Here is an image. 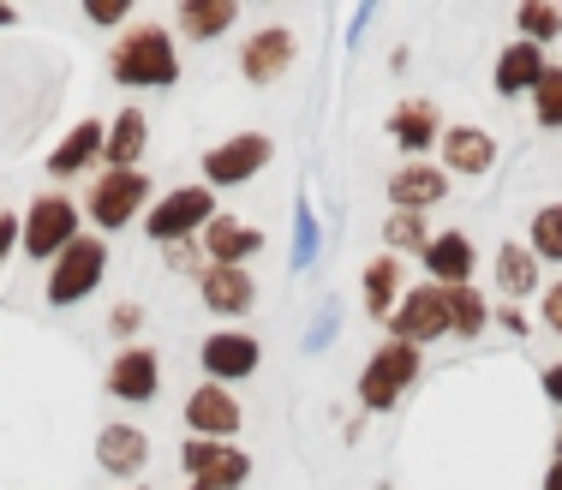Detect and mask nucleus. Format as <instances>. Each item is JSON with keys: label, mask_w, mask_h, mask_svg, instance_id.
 <instances>
[{"label": "nucleus", "mask_w": 562, "mask_h": 490, "mask_svg": "<svg viewBox=\"0 0 562 490\" xmlns=\"http://www.w3.org/2000/svg\"><path fill=\"white\" fill-rule=\"evenodd\" d=\"M114 78L120 84H173L180 78V60L168 48V31L156 24H138L114 43Z\"/></svg>", "instance_id": "f257e3e1"}, {"label": "nucleus", "mask_w": 562, "mask_h": 490, "mask_svg": "<svg viewBox=\"0 0 562 490\" xmlns=\"http://www.w3.org/2000/svg\"><path fill=\"white\" fill-rule=\"evenodd\" d=\"M102 263H109V246L102 240H72L55 258V275H48V299L55 306H72V299H85L90 287L102 282Z\"/></svg>", "instance_id": "f03ea898"}, {"label": "nucleus", "mask_w": 562, "mask_h": 490, "mask_svg": "<svg viewBox=\"0 0 562 490\" xmlns=\"http://www.w3.org/2000/svg\"><path fill=\"white\" fill-rule=\"evenodd\" d=\"M78 240V209L66 197H36L31 221H24V251L31 258H60Z\"/></svg>", "instance_id": "7ed1b4c3"}, {"label": "nucleus", "mask_w": 562, "mask_h": 490, "mask_svg": "<svg viewBox=\"0 0 562 490\" xmlns=\"http://www.w3.org/2000/svg\"><path fill=\"white\" fill-rule=\"evenodd\" d=\"M144 192H150V185H144L138 168H114V174H102L90 185V216H97L102 228H126V221L138 216Z\"/></svg>", "instance_id": "20e7f679"}, {"label": "nucleus", "mask_w": 562, "mask_h": 490, "mask_svg": "<svg viewBox=\"0 0 562 490\" xmlns=\"http://www.w3.org/2000/svg\"><path fill=\"white\" fill-rule=\"evenodd\" d=\"M413 371H419V347H407V341H390V347H378V360L366 365V383H359V395H366L371 407H390L395 395L413 383Z\"/></svg>", "instance_id": "39448f33"}, {"label": "nucleus", "mask_w": 562, "mask_h": 490, "mask_svg": "<svg viewBox=\"0 0 562 490\" xmlns=\"http://www.w3.org/2000/svg\"><path fill=\"white\" fill-rule=\"evenodd\" d=\"M180 460L204 490H234L239 479H246V455L227 448V443H204V436H192V443L180 448Z\"/></svg>", "instance_id": "423d86ee"}, {"label": "nucleus", "mask_w": 562, "mask_h": 490, "mask_svg": "<svg viewBox=\"0 0 562 490\" xmlns=\"http://www.w3.org/2000/svg\"><path fill=\"white\" fill-rule=\"evenodd\" d=\"M395 335L407 341V347H419V341H431V335H449V299H443V287H413L407 306L395 311Z\"/></svg>", "instance_id": "0eeeda50"}, {"label": "nucleus", "mask_w": 562, "mask_h": 490, "mask_svg": "<svg viewBox=\"0 0 562 490\" xmlns=\"http://www.w3.org/2000/svg\"><path fill=\"white\" fill-rule=\"evenodd\" d=\"M198 221H210V192L204 185H186V192H168L162 204L150 209V240H180V233H192Z\"/></svg>", "instance_id": "6e6552de"}, {"label": "nucleus", "mask_w": 562, "mask_h": 490, "mask_svg": "<svg viewBox=\"0 0 562 490\" xmlns=\"http://www.w3.org/2000/svg\"><path fill=\"white\" fill-rule=\"evenodd\" d=\"M263 162H270V138H258V132H246V138H234V144H216V150L204 156V174L216 180V185H234V180H251Z\"/></svg>", "instance_id": "1a4fd4ad"}, {"label": "nucleus", "mask_w": 562, "mask_h": 490, "mask_svg": "<svg viewBox=\"0 0 562 490\" xmlns=\"http://www.w3.org/2000/svg\"><path fill=\"white\" fill-rule=\"evenodd\" d=\"M186 419H192V431L204 436V443H222V436L239 431V407H234V395H227L222 383H204V389L186 401Z\"/></svg>", "instance_id": "9d476101"}, {"label": "nucleus", "mask_w": 562, "mask_h": 490, "mask_svg": "<svg viewBox=\"0 0 562 490\" xmlns=\"http://www.w3.org/2000/svg\"><path fill=\"white\" fill-rule=\"evenodd\" d=\"M109 389L120 401H150L156 395V353L150 347H126L109 371Z\"/></svg>", "instance_id": "9b49d317"}, {"label": "nucleus", "mask_w": 562, "mask_h": 490, "mask_svg": "<svg viewBox=\"0 0 562 490\" xmlns=\"http://www.w3.org/2000/svg\"><path fill=\"white\" fill-rule=\"evenodd\" d=\"M293 60V36L288 31H258L246 43V55H239V66H246L251 84H270V78H281V66Z\"/></svg>", "instance_id": "f8f14e48"}, {"label": "nucleus", "mask_w": 562, "mask_h": 490, "mask_svg": "<svg viewBox=\"0 0 562 490\" xmlns=\"http://www.w3.org/2000/svg\"><path fill=\"white\" fill-rule=\"evenodd\" d=\"M443 174H437V168H425V162H407L401 168V174L390 180V197L401 209H431V204H443Z\"/></svg>", "instance_id": "ddd939ff"}, {"label": "nucleus", "mask_w": 562, "mask_h": 490, "mask_svg": "<svg viewBox=\"0 0 562 490\" xmlns=\"http://www.w3.org/2000/svg\"><path fill=\"white\" fill-rule=\"evenodd\" d=\"M258 365V341L251 335H210L204 341V371L210 377H246V371Z\"/></svg>", "instance_id": "4468645a"}, {"label": "nucleus", "mask_w": 562, "mask_h": 490, "mask_svg": "<svg viewBox=\"0 0 562 490\" xmlns=\"http://www.w3.org/2000/svg\"><path fill=\"white\" fill-rule=\"evenodd\" d=\"M539 78H544V48L539 43L503 48V60H497V90L503 96H515V90H539Z\"/></svg>", "instance_id": "2eb2a0df"}, {"label": "nucleus", "mask_w": 562, "mask_h": 490, "mask_svg": "<svg viewBox=\"0 0 562 490\" xmlns=\"http://www.w3.org/2000/svg\"><path fill=\"white\" fill-rule=\"evenodd\" d=\"M425 263H431V275L443 287H467V275H473V240H461V233H437L431 251H425Z\"/></svg>", "instance_id": "dca6fc26"}, {"label": "nucleus", "mask_w": 562, "mask_h": 490, "mask_svg": "<svg viewBox=\"0 0 562 490\" xmlns=\"http://www.w3.org/2000/svg\"><path fill=\"white\" fill-rule=\"evenodd\" d=\"M204 306H210V311H246V306H251V275L234 270V263L204 270Z\"/></svg>", "instance_id": "f3484780"}, {"label": "nucleus", "mask_w": 562, "mask_h": 490, "mask_svg": "<svg viewBox=\"0 0 562 490\" xmlns=\"http://www.w3.org/2000/svg\"><path fill=\"white\" fill-rule=\"evenodd\" d=\"M443 156H449V168H461V174H485V168L497 162V144H491L479 126H454L443 138Z\"/></svg>", "instance_id": "a211bd4d"}, {"label": "nucleus", "mask_w": 562, "mask_h": 490, "mask_svg": "<svg viewBox=\"0 0 562 490\" xmlns=\"http://www.w3.org/2000/svg\"><path fill=\"white\" fill-rule=\"evenodd\" d=\"M144 455H150V443H144V431H132V425H109L102 443H97V460L109 472H138Z\"/></svg>", "instance_id": "6ab92c4d"}, {"label": "nucleus", "mask_w": 562, "mask_h": 490, "mask_svg": "<svg viewBox=\"0 0 562 490\" xmlns=\"http://www.w3.org/2000/svg\"><path fill=\"white\" fill-rule=\"evenodd\" d=\"M390 132L401 150H425V144H437V109L431 102H407V109H395Z\"/></svg>", "instance_id": "aec40b11"}, {"label": "nucleus", "mask_w": 562, "mask_h": 490, "mask_svg": "<svg viewBox=\"0 0 562 490\" xmlns=\"http://www.w3.org/2000/svg\"><path fill=\"white\" fill-rule=\"evenodd\" d=\"M102 144H109V132H102L97 121H85V126H72V138L55 150V162H48V168H55V174H78V168L102 150Z\"/></svg>", "instance_id": "412c9836"}, {"label": "nucleus", "mask_w": 562, "mask_h": 490, "mask_svg": "<svg viewBox=\"0 0 562 490\" xmlns=\"http://www.w3.org/2000/svg\"><path fill=\"white\" fill-rule=\"evenodd\" d=\"M210 251H216V263H234V270H239V258L258 251V233L239 228L234 216H210Z\"/></svg>", "instance_id": "4be33fe9"}, {"label": "nucleus", "mask_w": 562, "mask_h": 490, "mask_svg": "<svg viewBox=\"0 0 562 490\" xmlns=\"http://www.w3.org/2000/svg\"><path fill=\"white\" fill-rule=\"evenodd\" d=\"M497 287H503L508 299L532 294V287H539V258H532V251H520V246H508L503 258H497Z\"/></svg>", "instance_id": "5701e85b"}, {"label": "nucleus", "mask_w": 562, "mask_h": 490, "mask_svg": "<svg viewBox=\"0 0 562 490\" xmlns=\"http://www.w3.org/2000/svg\"><path fill=\"white\" fill-rule=\"evenodd\" d=\"M234 0H186L180 7V24H186V36H216L234 24Z\"/></svg>", "instance_id": "b1692460"}, {"label": "nucleus", "mask_w": 562, "mask_h": 490, "mask_svg": "<svg viewBox=\"0 0 562 490\" xmlns=\"http://www.w3.org/2000/svg\"><path fill=\"white\" fill-rule=\"evenodd\" d=\"M102 150H109V162H114V168H132V162H138V150H144V114H138V109L120 114Z\"/></svg>", "instance_id": "393cba45"}, {"label": "nucleus", "mask_w": 562, "mask_h": 490, "mask_svg": "<svg viewBox=\"0 0 562 490\" xmlns=\"http://www.w3.org/2000/svg\"><path fill=\"white\" fill-rule=\"evenodd\" d=\"M395 282H401L395 258H378V263L366 270V306L378 311V317H395Z\"/></svg>", "instance_id": "a878e982"}, {"label": "nucleus", "mask_w": 562, "mask_h": 490, "mask_svg": "<svg viewBox=\"0 0 562 490\" xmlns=\"http://www.w3.org/2000/svg\"><path fill=\"white\" fill-rule=\"evenodd\" d=\"M443 299H449V329L454 335H479V329H485V299H479L473 287H443Z\"/></svg>", "instance_id": "bb28decb"}, {"label": "nucleus", "mask_w": 562, "mask_h": 490, "mask_svg": "<svg viewBox=\"0 0 562 490\" xmlns=\"http://www.w3.org/2000/svg\"><path fill=\"white\" fill-rule=\"evenodd\" d=\"M532 251H539V258H562V204L532 216Z\"/></svg>", "instance_id": "cd10ccee"}, {"label": "nucleus", "mask_w": 562, "mask_h": 490, "mask_svg": "<svg viewBox=\"0 0 562 490\" xmlns=\"http://www.w3.org/2000/svg\"><path fill=\"white\" fill-rule=\"evenodd\" d=\"M539 121L544 126H562V66H544V78H539Z\"/></svg>", "instance_id": "c85d7f7f"}, {"label": "nucleus", "mask_w": 562, "mask_h": 490, "mask_svg": "<svg viewBox=\"0 0 562 490\" xmlns=\"http://www.w3.org/2000/svg\"><path fill=\"white\" fill-rule=\"evenodd\" d=\"M390 240H395V246H407V251H431L425 216H413V209H401V216H390Z\"/></svg>", "instance_id": "c756f323"}, {"label": "nucleus", "mask_w": 562, "mask_h": 490, "mask_svg": "<svg viewBox=\"0 0 562 490\" xmlns=\"http://www.w3.org/2000/svg\"><path fill=\"white\" fill-rule=\"evenodd\" d=\"M520 31H527V36H557L562 31V12L557 7H520Z\"/></svg>", "instance_id": "7c9ffc66"}, {"label": "nucleus", "mask_w": 562, "mask_h": 490, "mask_svg": "<svg viewBox=\"0 0 562 490\" xmlns=\"http://www.w3.org/2000/svg\"><path fill=\"white\" fill-rule=\"evenodd\" d=\"M544 323H551L557 335H562V282L551 287V294H544Z\"/></svg>", "instance_id": "2f4dec72"}, {"label": "nucleus", "mask_w": 562, "mask_h": 490, "mask_svg": "<svg viewBox=\"0 0 562 490\" xmlns=\"http://www.w3.org/2000/svg\"><path fill=\"white\" fill-rule=\"evenodd\" d=\"M138 323H144V311H138V306H120V311H114V329H120V335H132Z\"/></svg>", "instance_id": "473e14b6"}, {"label": "nucleus", "mask_w": 562, "mask_h": 490, "mask_svg": "<svg viewBox=\"0 0 562 490\" xmlns=\"http://www.w3.org/2000/svg\"><path fill=\"white\" fill-rule=\"evenodd\" d=\"M120 12H126V7H120V0H97V7H90V19H102V24H114V19H120Z\"/></svg>", "instance_id": "72a5a7b5"}, {"label": "nucleus", "mask_w": 562, "mask_h": 490, "mask_svg": "<svg viewBox=\"0 0 562 490\" xmlns=\"http://www.w3.org/2000/svg\"><path fill=\"white\" fill-rule=\"evenodd\" d=\"M12 240H19V221H12V216H0V258L12 251Z\"/></svg>", "instance_id": "f704fd0d"}, {"label": "nucleus", "mask_w": 562, "mask_h": 490, "mask_svg": "<svg viewBox=\"0 0 562 490\" xmlns=\"http://www.w3.org/2000/svg\"><path fill=\"white\" fill-rule=\"evenodd\" d=\"M544 389H551V401H562V365L544 371Z\"/></svg>", "instance_id": "c9c22d12"}, {"label": "nucleus", "mask_w": 562, "mask_h": 490, "mask_svg": "<svg viewBox=\"0 0 562 490\" xmlns=\"http://www.w3.org/2000/svg\"><path fill=\"white\" fill-rule=\"evenodd\" d=\"M544 490H562V460L551 467V479H544Z\"/></svg>", "instance_id": "e433bc0d"}, {"label": "nucleus", "mask_w": 562, "mask_h": 490, "mask_svg": "<svg viewBox=\"0 0 562 490\" xmlns=\"http://www.w3.org/2000/svg\"><path fill=\"white\" fill-rule=\"evenodd\" d=\"M0 24H7V7H0Z\"/></svg>", "instance_id": "4c0bfd02"}, {"label": "nucleus", "mask_w": 562, "mask_h": 490, "mask_svg": "<svg viewBox=\"0 0 562 490\" xmlns=\"http://www.w3.org/2000/svg\"><path fill=\"white\" fill-rule=\"evenodd\" d=\"M192 490H204V485H192Z\"/></svg>", "instance_id": "58836bf2"}, {"label": "nucleus", "mask_w": 562, "mask_h": 490, "mask_svg": "<svg viewBox=\"0 0 562 490\" xmlns=\"http://www.w3.org/2000/svg\"><path fill=\"white\" fill-rule=\"evenodd\" d=\"M557 460H562V455H557Z\"/></svg>", "instance_id": "ea45409f"}]
</instances>
